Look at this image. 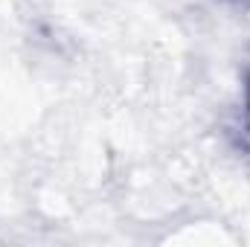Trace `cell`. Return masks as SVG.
Segmentation results:
<instances>
[{
    "mask_svg": "<svg viewBox=\"0 0 250 247\" xmlns=\"http://www.w3.org/2000/svg\"><path fill=\"white\" fill-rule=\"evenodd\" d=\"M242 131H245V140L250 143V79H248V90H245V120H242Z\"/></svg>",
    "mask_w": 250,
    "mask_h": 247,
    "instance_id": "1",
    "label": "cell"
},
{
    "mask_svg": "<svg viewBox=\"0 0 250 247\" xmlns=\"http://www.w3.org/2000/svg\"><path fill=\"white\" fill-rule=\"evenodd\" d=\"M236 3H245V6H250V0H236Z\"/></svg>",
    "mask_w": 250,
    "mask_h": 247,
    "instance_id": "2",
    "label": "cell"
}]
</instances>
